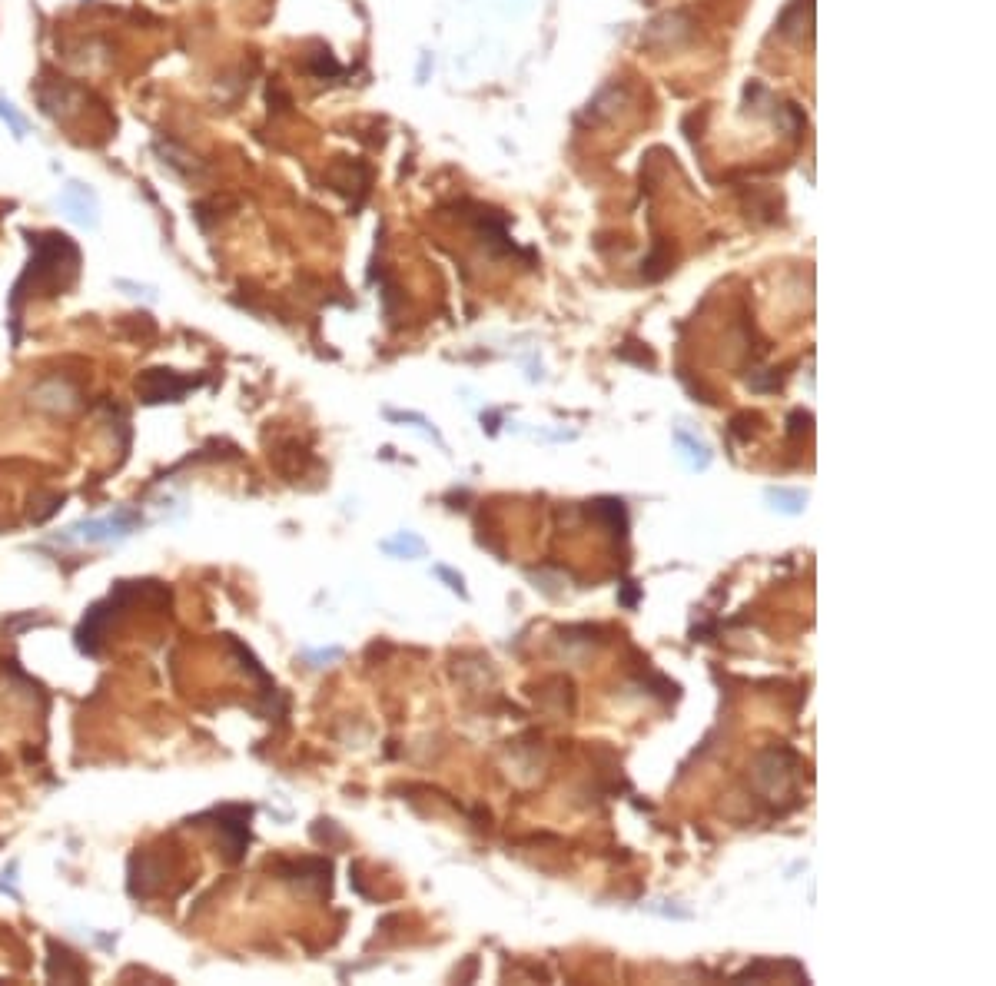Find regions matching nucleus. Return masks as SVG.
I'll return each instance as SVG.
<instances>
[{"instance_id": "1", "label": "nucleus", "mask_w": 996, "mask_h": 986, "mask_svg": "<svg viewBox=\"0 0 996 986\" xmlns=\"http://www.w3.org/2000/svg\"><path fill=\"white\" fill-rule=\"evenodd\" d=\"M0 117H4V120L10 123V127H14L17 137H24V133H27V123L20 120L17 113H14V107H10V103H4V100H0Z\"/></svg>"}]
</instances>
